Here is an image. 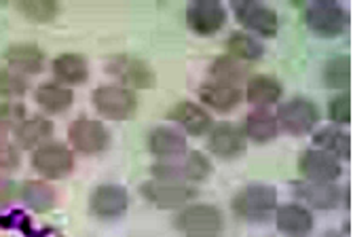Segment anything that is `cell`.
Masks as SVG:
<instances>
[{
	"mask_svg": "<svg viewBox=\"0 0 353 237\" xmlns=\"http://www.w3.org/2000/svg\"><path fill=\"white\" fill-rule=\"evenodd\" d=\"M150 172L157 180H174V182H199L212 174L210 159L199 153L190 151L178 159L159 161L150 167Z\"/></svg>",
	"mask_w": 353,
	"mask_h": 237,
	"instance_id": "1",
	"label": "cell"
},
{
	"mask_svg": "<svg viewBox=\"0 0 353 237\" xmlns=\"http://www.w3.org/2000/svg\"><path fill=\"white\" fill-rule=\"evenodd\" d=\"M174 227L184 237H218L224 229V218L212 203H192L174 218Z\"/></svg>",
	"mask_w": 353,
	"mask_h": 237,
	"instance_id": "2",
	"label": "cell"
},
{
	"mask_svg": "<svg viewBox=\"0 0 353 237\" xmlns=\"http://www.w3.org/2000/svg\"><path fill=\"white\" fill-rule=\"evenodd\" d=\"M277 208V191L271 184H248L233 197V212L252 222H261Z\"/></svg>",
	"mask_w": 353,
	"mask_h": 237,
	"instance_id": "3",
	"label": "cell"
},
{
	"mask_svg": "<svg viewBox=\"0 0 353 237\" xmlns=\"http://www.w3.org/2000/svg\"><path fill=\"white\" fill-rule=\"evenodd\" d=\"M91 99L98 115H102L104 119H112V121L130 119L138 108L136 91L127 89L123 85H102L93 91Z\"/></svg>",
	"mask_w": 353,
	"mask_h": 237,
	"instance_id": "4",
	"label": "cell"
},
{
	"mask_svg": "<svg viewBox=\"0 0 353 237\" xmlns=\"http://www.w3.org/2000/svg\"><path fill=\"white\" fill-rule=\"evenodd\" d=\"M32 167L49 180H61L74 169V155L66 144L47 142L32 153Z\"/></svg>",
	"mask_w": 353,
	"mask_h": 237,
	"instance_id": "5",
	"label": "cell"
},
{
	"mask_svg": "<svg viewBox=\"0 0 353 237\" xmlns=\"http://www.w3.org/2000/svg\"><path fill=\"white\" fill-rule=\"evenodd\" d=\"M277 125L292 135L309 133L319 123V108L313 99L296 95L292 99L283 102L277 111Z\"/></svg>",
	"mask_w": 353,
	"mask_h": 237,
	"instance_id": "6",
	"label": "cell"
},
{
	"mask_svg": "<svg viewBox=\"0 0 353 237\" xmlns=\"http://www.w3.org/2000/svg\"><path fill=\"white\" fill-rule=\"evenodd\" d=\"M142 197L152 203V206L170 210V208H182L197 197V189L186 182H174V180H148L140 187Z\"/></svg>",
	"mask_w": 353,
	"mask_h": 237,
	"instance_id": "7",
	"label": "cell"
},
{
	"mask_svg": "<svg viewBox=\"0 0 353 237\" xmlns=\"http://www.w3.org/2000/svg\"><path fill=\"white\" fill-rule=\"evenodd\" d=\"M305 23L317 37L334 39L345 32L349 13L336 3H311L305 9Z\"/></svg>",
	"mask_w": 353,
	"mask_h": 237,
	"instance_id": "8",
	"label": "cell"
},
{
	"mask_svg": "<svg viewBox=\"0 0 353 237\" xmlns=\"http://www.w3.org/2000/svg\"><path fill=\"white\" fill-rule=\"evenodd\" d=\"M68 140L83 155H98L108 149L110 133L102 121L74 119L68 127Z\"/></svg>",
	"mask_w": 353,
	"mask_h": 237,
	"instance_id": "9",
	"label": "cell"
},
{
	"mask_svg": "<svg viewBox=\"0 0 353 237\" xmlns=\"http://www.w3.org/2000/svg\"><path fill=\"white\" fill-rule=\"evenodd\" d=\"M108 73L117 77L127 89H150L157 83V75L148 61L132 55H117L108 61Z\"/></svg>",
	"mask_w": 353,
	"mask_h": 237,
	"instance_id": "10",
	"label": "cell"
},
{
	"mask_svg": "<svg viewBox=\"0 0 353 237\" xmlns=\"http://www.w3.org/2000/svg\"><path fill=\"white\" fill-rule=\"evenodd\" d=\"M233 11H235L239 23L245 30L259 34V37L273 39L279 30V17H277L275 9H271L263 3H235Z\"/></svg>",
	"mask_w": 353,
	"mask_h": 237,
	"instance_id": "11",
	"label": "cell"
},
{
	"mask_svg": "<svg viewBox=\"0 0 353 237\" xmlns=\"http://www.w3.org/2000/svg\"><path fill=\"white\" fill-rule=\"evenodd\" d=\"M186 23L195 34L212 37L227 23V9L214 0H197L186 9Z\"/></svg>",
	"mask_w": 353,
	"mask_h": 237,
	"instance_id": "12",
	"label": "cell"
},
{
	"mask_svg": "<svg viewBox=\"0 0 353 237\" xmlns=\"http://www.w3.org/2000/svg\"><path fill=\"white\" fill-rule=\"evenodd\" d=\"M130 206V195L119 184H100L89 197V210L102 220H112L125 214Z\"/></svg>",
	"mask_w": 353,
	"mask_h": 237,
	"instance_id": "13",
	"label": "cell"
},
{
	"mask_svg": "<svg viewBox=\"0 0 353 237\" xmlns=\"http://www.w3.org/2000/svg\"><path fill=\"white\" fill-rule=\"evenodd\" d=\"M301 174L309 182H334L341 178V163L336 157L324 151H305L299 159Z\"/></svg>",
	"mask_w": 353,
	"mask_h": 237,
	"instance_id": "14",
	"label": "cell"
},
{
	"mask_svg": "<svg viewBox=\"0 0 353 237\" xmlns=\"http://www.w3.org/2000/svg\"><path fill=\"white\" fill-rule=\"evenodd\" d=\"M208 146L220 159H235V157L245 153L248 138H245V133L239 125L220 123L212 129Z\"/></svg>",
	"mask_w": 353,
	"mask_h": 237,
	"instance_id": "15",
	"label": "cell"
},
{
	"mask_svg": "<svg viewBox=\"0 0 353 237\" xmlns=\"http://www.w3.org/2000/svg\"><path fill=\"white\" fill-rule=\"evenodd\" d=\"M294 195L315 210H334L343 201V193L332 182H294Z\"/></svg>",
	"mask_w": 353,
	"mask_h": 237,
	"instance_id": "16",
	"label": "cell"
},
{
	"mask_svg": "<svg viewBox=\"0 0 353 237\" xmlns=\"http://www.w3.org/2000/svg\"><path fill=\"white\" fill-rule=\"evenodd\" d=\"M277 229L288 237H305L313 229V214L301 203H283L275 214Z\"/></svg>",
	"mask_w": 353,
	"mask_h": 237,
	"instance_id": "17",
	"label": "cell"
},
{
	"mask_svg": "<svg viewBox=\"0 0 353 237\" xmlns=\"http://www.w3.org/2000/svg\"><path fill=\"white\" fill-rule=\"evenodd\" d=\"M5 61L19 75H39L45 70V53L39 45L17 43L5 51Z\"/></svg>",
	"mask_w": 353,
	"mask_h": 237,
	"instance_id": "18",
	"label": "cell"
},
{
	"mask_svg": "<svg viewBox=\"0 0 353 237\" xmlns=\"http://www.w3.org/2000/svg\"><path fill=\"white\" fill-rule=\"evenodd\" d=\"M148 149L152 155L168 161V159H178V157L186 155L188 144L180 131H176L172 127H154L148 133Z\"/></svg>",
	"mask_w": 353,
	"mask_h": 237,
	"instance_id": "19",
	"label": "cell"
},
{
	"mask_svg": "<svg viewBox=\"0 0 353 237\" xmlns=\"http://www.w3.org/2000/svg\"><path fill=\"white\" fill-rule=\"evenodd\" d=\"M168 119L178 123L190 135H203L212 127V117L195 102H178L170 111Z\"/></svg>",
	"mask_w": 353,
	"mask_h": 237,
	"instance_id": "20",
	"label": "cell"
},
{
	"mask_svg": "<svg viewBox=\"0 0 353 237\" xmlns=\"http://www.w3.org/2000/svg\"><path fill=\"white\" fill-rule=\"evenodd\" d=\"M241 89L233 85H222V83H205L199 87V99L205 106L218 111V113H231L241 104Z\"/></svg>",
	"mask_w": 353,
	"mask_h": 237,
	"instance_id": "21",
	"label": "cell"
},
{
	"mask_svg": "<svg viewBox=\"0 0 353 237\" xmlns=\"http://www.w3.org/2000/svg\"><path fill=\"white\" fill-rule=\"evenodd\" d=\"M51 70L63 85H81L89 79V64L79 53H61L53 59Z\"/></svg>",
	"mask_w": 353,
	"mask_h": 237,
	"instance_id": "22",
	"label": "cell"
},
{
	"mask_svg": "<svg viewBox=\"0 0 353 237\" xmlns=\"http://www.w3.org/2000/svg\"><path fill=\"white\" fill-rule=\"evenodd\" d=\"M277 119L275 115H271L267 108H256L245 117V127L243 133L245 138H250L256 144H267L271 142L275 135H277Z\"/></svg>",
	"mask_w": 353,
	"mask_h": 237,
	"instance_id": "23",
	"label": "cell"
},
{
	"mask_svg": "<svg viewBox=\"0 0 353 237\" xmlns=\"http://www.w3.org/2000/svg\"><path fill=\"white\" fill-rule=\"evenodd\" d=\"M283 87L275 77L269 75H256L248 81V89H245V97L250 104L254 106H269L275 104V102L281 99Z\"/></svg>",
	"mask_w": 353,
	"mask_h": 237,
	"instance_id": "24",
	"label": "cell"
},
{
	"mask_svg": "<svg viewBox=\"0 0 353 237\" xmlns=\"http://www.w3.org/2000/svg\"><path fill=\"white\" fill-rule=\"evenodd\" d=\"M37 102L45 113L59 115V113H66L72 106L74 93L70 87H63L57 83H43L37 89Z\"/></svg>",
	"mask_w": 353,
	"mask_h": 237,
	"instance_id": "25",
	"label": "cell"
},
{
	"mask_svg": "<svg viewBox=\"0 0 353 237\" xmlns=\"http://www.w3.org/2000/svg\"><path fill=\"white\" fill-rule=\"evenodd\" d=\"M51 133H53V123L49 119L30 117L15 127V140L19 142L21 149H39Z\"/></svg>",
	"mask_w": 353,
	"mask_h": 237,
	"instance_id": "26",
	"label": "cell"
},
{
	"mask_svg": "<svg viewBox=\"0 0 353 237\" xmlns=\"http://www.w3.org/2000/svg\"><path fill=\"white\" fill-rule=\"evenodd\" d=\"M313 144L319 146V151H324L332 157L349 159L351 157V140L349 133L341 131L339 127H324L315 131L313 135Z\"/></svg>",
	"mask_w": 353,
	"mask_h": 237,
	"instance_id": "27",
	"label": "cell"
},
{
	"mask_svg": "<svg viewBox=\"0 0 353 237\" xmlns=\"http://www.w3.org/2000/svg\"><path fill=\"white\" fill-rule=\"evenodd\" d=\"M210 77H212V83H222V85H233V87H237L239 83L245 81L248 68L243 64H239L231 55H222V57H218L210 66Z\"/></svg>",
	"mask_w": 353,
	"mask_h": 237,
	"instance_id": "28",
	"label": "cell"
},
{
	"mask_svg": "<svg viewBox=\"0 0 353 237\" xmlns=\"http://www.w3.org/2000/svg\"><path fill=\"white\" fill-rule=\"evenodd\" d=\"M19 195H21V199L28 203V206L34 212H39V214L49 212L53 208V203H55L53 187H49L43 180H26Z\"/></svg>",
	"mask_w": 353,
	"mask_h": 237,
	"instance_id": "29",
	"label": "cell"
},
{
	"mask_svg": "<svg viewBox=\"0 0 353 237\" xmlns=\"http://www.w3.org/2000/svg\"><path fill=\"white\" fill-rule=\"evenodd\" d=\"M227 51L231 57H235L237 61H256L261 59L265 53V47L259 39L250 37L245 32H235L231 34V39L227 41Z\"/></svg>",
	"mask_w": 353,
	"mask_h": 237,
	"instance_id": "30",
	"label": "cell"
},
{
	"mask_svg": "<svg viewBox=\"0 0 353 237\" xmlns=\"http://www.w3.org/2000/svg\"><path fill=\"white\" fill-rule=\"evenodd\" d=\"M324 83L330 89H347L351 83V59L349 55H336L324 66Z\"/></svg>",
	"mask_w": 353,
	"mask_h": 237,
	"instance_id": "31",
	"label": "cell"
},
{
	"mask_svg": "<svg viewBox=\"0 0 353 237\" xmlns=\"http://www.w3.org/2000/svg\"><path fill=\"white\" fill-rule=\"evenodd\" d=\"M15 7L19 13H23L26 19L37 23L51 21L59 11L57 3H49V0H26V3H17Z\"/></svg>",
	"mask_w": 353,
	"mask_h": 237,
	"instance_id": "32",
	"label": "cell"
},
{
	"mask_svg": "<svg viewBox=\"0 0 353 237\" xmlns=\"http://www.w3.org/2000/svg\"><path fill=\"white\" fill-rule=\"evenodd\" d=\"M28 91V81L15 73L0 68V97H21Z\"/></svg>",
	"mask_w": 353,
	"mask_h": 237,
	"instance_id": "33",
	"label": "cell"
},
{
	"mask_svg": "<svg viewBox=\"0 0 353 237\" xmlns=\"http://www.w3.org/2000/svg\"><path fill=\"white\" fill-rule=\"evenodd\" d=\"M23 115H26V108L19 102H3V104H0V135L7 138L9 129H15L26 119Z\"/></svg>",
	"mask_w": 353,
	"mask_h": 237,
	"instance_id": "34",
	"label": "cell"
},
{
	"mask_svg": "<svg viewBox=\"0 0 353 237\" xmlns=\"http://www.w3.org/2000/svg\"><path fill=\"white\" fill-rule=\"evenodd\" d=\"M328 117L339 123V125H347L351 121V97L349 93H339L330 99L328 104Z\"/></svg>",
	"mask_w": 353,
	"mask_h": 237,
	"instance_id": "35",
	"label": "cell"
},
{
	"mask_svg": "<svg viewBox=\"0 0 353 237\" xmlns=\"http://www.w3.org/2000/svg\"><path fill=\"white\" fill-rule=\"evenodd\" d=\"M17 165H19L17 149L5 138V135H0V169H13Z\"/></svg>",
	"mask_w": 353,
	"mask_h": 237,
	"instance_id": "36",
	"label": "cell"
},
{
	"mask_svg": "<svg viewBox=\"0 0 353 237\" xmlns=\"http://www.w3.org/2000/svg\"><path fill=\"white\" fill-rule=\"evenodd\" d=\"M15 195H17V184L13 180H9V178L0 176V206L9 203Z\"/></svg>",
	"mask_w": 353,
	"mask_h": 237,
	"instance_id": "37",
	"label": "cell"
},
{
	"mask_svg": "<svg viewBox=\"0 0 353 237\" xmlns=\"http://www.w3.org/2000/svg\"><path fill=\"white\" fill-rule=\"evenodd\" d=\"M326 237H343V235H339V233H328Z\"/></svg>",
	"mask_w": 353,
	"mask_h": 237,
	"instance_id": "38",
	"label": "cell"
}]
</instances>
